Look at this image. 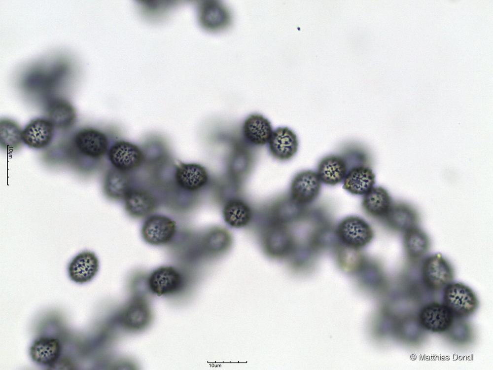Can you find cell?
<instances>
[{"instance_id": "f546056e", "label": "cell", "mask_w": 493, "mask_h": 370, "mask_svg": "<svg viewBox=\"0 0 493 370\" xmlns=\"http://www.w3.org/2000/svg\"><path fill=\"white\" fill-rule=\"evenodd\" d=\"M299 206L292 199L277 204L273 210V217L276 223L282 224L294 220L299 213Z\"/></svg>"}, {"instance_id": "ba28073f", "label": "cell", "mask_w": 493, "mask_h": 370, "mask_svg": "<svg viewBox=\"0 0 493 370\" xmlns=\"http://www.w3.org/2000/svg\"><path fill=\"white\" fill-rule=\"evenodd\" d=\"M108 157L114 168L127 172L140 166L143 155L137 146L121 141L111 147L108 150Z\"/></svg>"}, {"instance_id": "277c9868", "label": "cell", "mask_w": 493, "mask_h": 370, "mask_svg": "<svg viewBox=\"0 0 493 370\" xmlns=\"http://www.w3.org/2000/svg\"><path fill=\"white\" fill-rule=\"evenodd\" d=\"M176 222L169 217L162 215L149 216L144 221L141 233L147 243L161 246L169 243L176 235Z\"/></svg>"}, {"instance_id": "83f0119b", "label": "cell", "mask_w": 493, "mask_h": 370, "mask_svg": "<svg viewBox=\"0 0 493 370\" xmlns=\"http://www.w3.org/2000/svg\"><path fill=\"white\" fill-rule=\"evenodd\" d=\"M22 142V131L19 125L11 119H1L0 147L6 150L13 151L18 149Z\"/></svg>"}, {"instance_id": "d6986e66", "label": "cell", "mask_w": 493, "mask_h": 370, "mask_svg": "<svg viewBox=\"0 0 493 370\" xmlns=\"http://www.w3.org/2000/svg\"><path fill=\"white\" fill-rule=\"evenodd\" d=\"M375 183V175L369 167L360 166L352 168L346 174L343 188L354 195L365 194Z\"/></svg>"}, {"instance_id": "4316f807", "label": "cell", "mask_w": 493, "mask_h": 370, "mask_svg": "<svg viewBox=\"0 0 493 370\" xmlns=\"http://www.w3.org/2000/svg\"><path fill=\"white\" fill-rule=\"evenodd\" d=\"M203 19L206 26L209 29L218 31L227 27L230 22L229 12L222 4L216 1H211L206 4Z\"/></svg>"}, {"instance_id": "f1b7e54d", "label": "cell", "mask_w": 493, "mask_h": 370, "mask_svg": "<svg viewBox=\"0 0 493 370\" xmlns=\"http://www.w3.org/2000/svg\"><path fill=\"white\" fill-rule=\"evenodd\" d=\"M231 244V237L226 230L216 228L209 231L204 236L203 246L205 250L212 254H219L225 251Z\"/></svg>"}, {"instance_id": "30bf717a", "label": "cell", "mask_w": 493, "mask_h": 370, "mask_svg": "<svg viewBox=\"0 0 493 370\" xmlns=\"http://www.w3.org/2000/svg\"><path fill=\"white\" fill-rule=\"evenodd\" d=\"M99 269V261L96 255L91 251H84L71 260L68 265V273L74 282L84 284L91 281Z\"/></svg>"}, {"instance_id": "44dd1931", "label": "cell", "mask_w": 493, "mask_h": 370, "mask_svg": "<svg viewBox=\"0 0 493 370\" xmlns=\"http://www.w3.org/2000/svg\"><path fill=\"white\" fill-rule=\"evenodd\" d=\"M131 181L126 171L114 168L108 171L104 180L105 194L113 200L124 199L131 189Z\"/></svg>"}, {"instance_id": "5b68a950", "label": "cell", "mask_w": 493, "mask_h": 370, "mask_svg": "<svg viewBox=\"0 0 493 370\" xmlns=\"http://www.w3.org/2000/svg\"><path fill=\"white\" fill-rule=\"evenodd\" d=\"M73 145L82 155L92 159L103 157L107 152L108 142L102 131L92 128H85L75 134Z\"/></svg>"}, {"instance_id": "5bb4252c", "label": "cell", "mask_w": 493, "mask_h": 370, "mask_svg": "<svg viewBox=\"0 0 493 370\" xmlns=\"http://www.w3.org/2000/svg\"><path fill=\"white\" fill-rule=\"evenodd\" d=\"M123 199L126 211L136 218L149 215L157 206L155 197L150 192L141 188H131Z\"/></svg>"}, {"instance_id": "9a60e30c", "label": "cell", "mask_w": 493, "mask_h": 370, "mask_svg": "<svg viewBox=\"0 0 493 370\" xmlns=\"http://www.w3.org/2000/svg\"><path fill=\"white\" fill-rule=\"evenodd\" d=\"M175 180L183 190L193 192L203 187L207 183L208 174L206 169L197 163H183L175 172Z\"/></svg>"}, {"instance_id": "7a4b0ae2", "label": "cell", "mask_w": 493, "mask_h": 370, "mask_svg": "<svg viewBox=\"0 0 493 370\" xmlns=\"http://www.w3.org/2000/svg\"><path fill=\"white\" fill-rule=\"evenodd\" d=\"M421 274L424 285L433 291L444 288L454 277L451 264L440 253L431 255L424 260Z\"/></svg>"}, {"instance_id": "7402d4cb", "label": "cell", "mask_w": 493, "mask_h": 370, "mask_svg": "<svg viewBox=\"0 0 493 370\" xmlns=\"http://www.w3.org/2000/svg\"><path fill=\"white\" fill-rule=\"evenodd\" d=\"M385 216L392 228L404 232L416 226L418 220L416 211L403 203L391 205Z\"/></svg>"}, {"instance_id": "d4e9b609", "label": "cell", "mask_w": 493, "mask_h": 370, "mask_svg": "<svg viewBox=\"0 0 493 370\" xmlns=\"http://www.w3.org/2000/svg\"><path fill=\"white\" fill-rule=\"evenodd\" d=\"M362 206L368 214L373 216H385L391 206L390 197L384 188L373 187L364 194Z\"/></svg>"}, {"instance_id": "e0dca14e", "label": "cell", "mask_w": 493, "mask_h": 370, "mask_svg": "<svg viewBox=\"0 0 493 370\" xmlns=\"http://www.w3.org/2000/svg\"><path fill=\"white\" fill-rule=\"evenodd\" d=\"M61 352V346L56 338L42 336L34 341L30 347V355L32 359L39 364L52 365L59 358Z\"/></svg>"}, {"instance_id": "2e32d148", "label": "cell", "mask_w": 493, "mask_h": 370, "mask_svg": "<svg viewBox=\"0 0 493 370\" xmlns=\"http://www.w3.org/2000/svg\"><path fill=\"white\" fill-rule=\"evenodd\" d=\"M45 112L47 119L56 128L67 129L72 126L76 119L73 106L66 100L55 98L47 104Z\"/></svg>"}, {"instance_id": "6da1fadb", "label": "cell", "mask_w": 493, "mask_h": 370, "mask_svg": "<svg viewBox=\"0 0 493 370\" xmlns=\"http://www.w3.org/2000/svg\"><path fill=\"white\" fill-rule=\"evenodd\" d=\"M444 304L454 316L465 318L473 314L479 305L478 299L474 291L464 284L451 283L444 288Z\"/></svg>"}, {"instance_id": "4fadbf2b", "label": "cell", "mask_w": 493, "mask_h": 370, "mask_svg": "<svg viewBox=\"0 0 493 370\" xmlns=\"http://www.w3.org/2000/svg\"><path fill=\"white\" fill-rule=\"evenodd\" d=\"M54 136V126L48 120L38 118L32 120L22 131L23 142L33 148L48 146Z\"/></svg>"}, {"instance_id": "cb8c5ba5", "label": "cell", "mask_w": 493, "mask_h": 370, "mask_svg": "<svg viewBox=\"0 0 493 370\" xmlns=\"http://www.w3.org/2000/svg\"><path fill=\"white\" fill-rule=\"evenodd\" d=\"M252 212L249 206L238 199L228 201L223 209V217L225 222L233 228L246 226L250 221Z\"/></svg>"}, {"instance_id": "8992f818", "label": "cell", "mask_w": 493, "mask_h": 370, "mask_svg": "<svg viewBox=\"0 0 493 370\" xmlns=\"http://www.w3.org/2000/svg\"><path fill=\"white\" fill-rule=\"evenodd\" d=\"M321 183L317 173L314 171L308 170L298 173L291 183V199L300 205L311 203L320 192Z\"/></svg>"}, {"instance_id": "7c38bea8", "label": "cell", "mask_w": 493, "mask_h": 370, "mask_svg": "<svg viewBox=\"0 0 493 370\" xmlns=\"http://www.w3.org/2000/svg\"><path fill=\"white\" fill-rule=\"evenodd\" d=\"M263 244L268 255L279 258L285 256L292 250L293 242L289 231L282 224L276 223L265 232Z\"/></svg>"}, {"instance_id": "4dcf8cb0", "label": "cell", "mask_w": 493, "mask_h": 370, "mask_svg": "<svg viewBox=\"0 0 493 370\" xmlns=\"http://www.w3.org/2000/svg\"><path fill=\"white\" fill-rule=\"evenodd\" d=\"M445 332L448 339L453 343L461 345L468 343L472 338V332L470 327L463 322H455L454 321Z\"/></svg>"}, {"instance_id": "ac0fdd59", "label": "cell", "mask_w": 493, "mask_h": 370, "mask_svg": "<svg viewBox=\"0 0 493 370\" xmlns=\"http://www.w3.org/2000/svg\"><path fill=\"white\" fill-rule=\"evenodd\" d=\"M245 138L251 144L262 146L269 142L273 133L270 122L259 114L250 115L243 127Z\"/></svg>"}, {"instance_id": "3957f363", "label": "cell", "mask_w": 493, "mask_h": 370, "mask_svg": "<svg viewBox=\"0 0 493 370\" xmlns=\"http://www.w3.org/2000/svg\"><path fill=\"white\" fill-rule=\"evenodd\" d=\"M337 234L346 246L353 249L366 246L373 238V231L369 224L363 219L353 216L340 222Z\"/></svg>"}, {"instance_id": "ffe728a7", "label": "cell", "mask_w": 493, "mask_h": 370, "mask_svg": "<svg viewBox=\"0 0 493 370\" xmlns=\"http://www.w3.org/2000/svg\"><path fill=\"white\" fill-rule=\"evenodd\" d=\"M317 173L321 182L327 185H335L344 179L347 174V165L340 156L328 155L319 162Z\"/></svg>"}, {"instance_id": "52a82bcc", "label": "cell", "mask_w": 493, "mask_h": 370, "mask_svg": "<svg viewBox=\"0 0 493 370\" xmlns=\"http://www.w3.org/2000/svg\"><path fill=\"white\" fill-rule=\"evenodd\" d=\"M454 317L444 303L433 302L422 308L418 318L423 329L433 333H443L452 325Z\"/></svg>"}, {"instance_id": "8fae6325", "label": "cell", "mask_w": 493, "mask_h": 370, "mask_svg": "<svg viewBox=\"0 0 493 370\" xmlns=\"http://www.w3.org/2000/svg\"><path fill=\"white\" fill-rule=\"evenodd\" d=\"M298 140L296 134L289 128L280 127L273 131L269 141L272 155L280 160L291 159L297 151Z\"/></svg>"}, {"instance_id": "9c48e42d", "label": "cell", "mask_w": 493, "mask_h": 370, "mask_svg": "<svg viewBox=\"0 0 493 370\" xmlns=\"http://www.w3.org/2000/svg\"><path fill=\"white\" fill-rule=\"evenodd\" d=\"M147 283L151 292L160 296L178 290L182 283V278L175 268L163 266L155 269L150 273Z\"/></svg>"}, {"instance_id": "603a6c76", "label": "cell", "mask_w": 493, "mask_h": 370, "mask_svg": "<svg viewBox=\"0 0 493 370\" xmlns=\"http://www.w3.org/2000/svg\"><path fill=\"white\" fill-rule=\"evenodd\" d=\"M150 317L147 304L141 299H134L124 308L121 320L127 328L140 330L147 325Z\"/></svg>"}, {"instance_id": "484cf974", "label": "cell", "mask_w": 493, "mask_h": 370, "mask_svg": "<svg viewBox=\"0 0 493 370\" xmlns=\"http://www.w3.org/2000/svg\"><path fill=\"white\" fill-rule=\"evenodd\" d=\"M404 246L409 258L416 260L427 252L430 241L425 232L416 226L404 232Z\"/></svg>"}]
</instances>
